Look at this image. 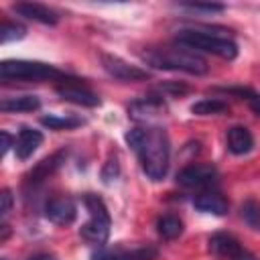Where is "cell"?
I'll use <instances>...</instances> for the list:
<instances>
[{"mask_svg": "<svg viewBox=\"0 0 260 260\" xmlns=\"http://www.w3.org/2000/svg\"><path fill=\"white\" fill-rule=\"evenodd\" d=\"M181 6L187 8V10H193V12H209V14H213V12H223V10H225L223 4H213V2H185V4H181Z\"/></svg>", "mask_w": 260, "mask_h": 260, "instance_id": "cell-24", "label": "cell"}, {"mask_svg": "<svg viewBox=\"0 0 260 260\" xmlns=\"http://www.w3.org/2000/svg\"><path fill=\"white\" fill-rule=\"evenodd\" d=\"M10 207H12V195H10L8 189H4V191L0 193V215L6 217L8 211H10Z\"/></svg>", "mask_w": 260, "mask_h": 260, "instance_id": "cell-25", "label": "cell"}, {"mask_svg": "<svg viewBox=\"0 0 260 260\" xmlns=\"http://www.w3.org/2000/svg\"><path fill=\"white\" fill-rule=\"evenodd\" d=\"M57 93L71 102V104H77V106H85V108H95L100 106V98L89 89L85 87L83 83H79L77 79H67L63 77L59 83H57Z\"/></svg>", "mask_w": 260, "mask_h": 260, "instance_id": "cell-8", "label": "cell"}, {"mask_svg": "<svg viewBox=\"0 0 260 260\" xmlns=\"http://www.w3.org/2000/svg\"><path fill=\"white\" fill-rule=\"evenodd\" d=\"M156 252L152 248H136V250H114L102 252L93 260H150Z\"/></svg>", "mask_w": 260, "mask_h": 260, "instance_id": "cell-18", "label": "cell"}, {"mask_svg": "<svg viewBox=\"0 0 260 260\" xmlns=\"http://www.w3.org/2000/svg\"><path fill=\"white\" fill-rule=\"evenodd\" d=\"M83 203H85V209L89 213V219L81 225L79 234H81V238L85 242H89L93 246H102L110 238V213H108V207L104 205V201L98 195H91V193H87L83 197Z\"/></svg>", "mask_w": 260, "mask_h": 260, "instance_id": "cell-5", "label": "cell"}, {"mask_svg": "<svg viewBox=\"0 0 260 260\" xmlns=\"http://www.w3.org/2000/svg\"><path fill=\"white\" fill-rule=\"evenodd\" d=\"M225 142H228V150L232 154H246L252 150L254 146V136L248 128L244 126H234L228 130V136H225Z\"/></svg>", "mask_w": 260, "mask_h": 260, "instance_id": "cell-14", "label": "cell"}, {"mask_svg": "<svg viewBox=\"0 0 260 260\" xmlns=\"http://www.w3.org/2000/svg\"><path fill=\"white\" fill-rule=\"evenodd\" d=\"M242 219L252 228V230H258L260 232V203L254 201V199H248L244 205H242Z\"/></svg>", "mask_w": 260, "mask_h": 260, "instance_id": "cell-22", "label": "cell"}, {"mask_svg": "<svg viewBox=\"0 0 260 260\" xmlns=\"http://www.w3.org/2000/svg\"><path fill=\"white\" fill-rule=\"evenodd\" d=\"M0 136H2V154H6L8 152V148L10 146H14V140H12V136L4 130V132H0Z\"/></svg>", "mask_w": 260, "mask_h": 260, "instance_id": "cell-27", "label": "cell"}, {"mask_svg": "<svg viewBox=\"0 0 260 260\" xmlns=\"http://www.w3.org/2000/svg\"><path fill=\"white\" fill-rule=\"evenodd\" d=\"M177 45L187 47L191 51H203V53H211L219 59L232 61L238 57V45L228 39V37H217L213 32H203V30H181L177 35Z\"/></svg>", "mask_w": 260, "mask_h": 260, "instance_id": "cell-3", "label": "cell"}, {"mask_svg": "<svg viewBox=\"0 0 260 260\" xmlns=\"http://www.w3.org/2000/svg\"><path fill=\"white\" fill-rule=\"evenodd\" d=\"M209 250L211 254H215L217 258L223 260H256L254 254H250L238 238H234L232 234L225 232H217L209 238Z\"/></svg>", "mask_w": 260, "mask_h": 260, "instance_id": "cell-7", "label": "cell"}, {"mask_svg": "<svg viewBox=\"0 0 260 260\" xmlns=\"http://www.w3.org/2000/svg\"><path fill=\"white\" fill-rule=\"evenodd\" d=\"M102 177H104L106 183H110L112 179H116V177H118V162H116V160H108V165H106Z\"/></svg>", "mask_w": 260, "mask_h": 260, "instance_id": "cell-26", "label": "cell"}, {"mask_svg": "<svg viewBox=\"0 0 260 260\" xmlns=\"http://www.w3.org/2000/svg\"><path fill=\"white\" fill-rule=\"evenodd\" d=\"M217 179V169L209 162H193L187 165L177 175V183L187 189H205L211 187Z\"/></svg>", "mask_w": 260, "mask_h": 260, "instance_id": "cell-6", "label": "cell"}, {"mask_svg": "<svg viewBox=\"0 0 260 260\" xmlns=\"http://www.w3.org/2000/svg\"><path fill=\"white\" fill-rule=\"evenodd\" d=\"M0 77L4 81H51L63 79V73L53 65L41 61H24V59H8L0 65Z\"/></svg>", "mask_w": 260, "mask_h": 260, "instance_id": "cell-4", "label": "cell"}, {"mask_svg": "<svg viewBox=\"0 0 260 260\" xmlns=\"http://www.w3.org/2000/svg\"><path fill=\"white\" fill-rule=\"evenodd\" d=\"M41 124L51 128V130H71V128L81 126V120L71 118V116H43Z\"/></svg>", "mask_w": 260, "mask_h": 260, "instance_id": "cell-21", "label": "cell"}, {"mask_svg": "<svg viewBox=\"0 0 260 260\" xmlns=\"http://www.w3.org/2000/svg\"><path fill=\"white\" fill-rule=\"evenodd\" d=\"M126 142L138 154L140 167L148 179L160 181L169 173L171 142L162 128H132L126 132Z\"/></svg>", "mask_w": 260, "mask_h": 260, "instance_id": "cell-1", "label": "cell"}, {"mask_svg": "<svg viewBox=\"0 0 260 260\" xmlns=\"http://www.w3.org/2000/svg\"><path fill=\"white\" fill-rule=\"evenodd\" d=\"M45 217L57 225H71L77 217V205L71 197H53L45 205Z\"/></svg>", "mask_w": 260, "mask_h": 260, "instance_id": "cell-10", "label": "cell"}, {"mask_svg": "<svg viewBox=\"0 0 260 260\" xmlns=\"http://www.w3.org/2000/svg\"><path fill=\"white\" fill-rule=\"evenodd\" d=\"M191 112L195 116H213V114H223L228 112V104L221 100H199L191 106Z\"/></svg>", "mask_w": 260, "mask_h": 260, "instance_id": "cell-20", "label": "cell"}, {"mask_svg": "<svg viewBox=\"0 0 260 260\" xmlns=\"http://www.w3.org/2000/svg\"><path fill=\"white\" fill-rule=\"evenodd\" d=\"M193 203L199 211H205V213H211V215H225L228 209H230L228 199L217 191H205V193L197 195Z\"/></svg>", "mask_w": 260, "mask_h": 260, "instance_id": "cell-13", "label": "cell"}, {"mask_svg": "<svg viewBox=\"0 0 260 260\" xmlns=\"http://www.w3.org/2000/svg\"><path fill=\"white\" fill-rule=\"evenodd\" d=\"M102 67L108 75H112L118 81H144L148 79V73L136 65H130L128 61L116 57V55H102Z\"/></svg>", "mask_w": 260, "mask_h": 260, "instance_id": "cell-9", "label": "cell"}, {"mask_svg": "<svg viewBox=\"0 0 260 260\" xmlns=\"http://www.w3.org/2000/svg\"><path fill=\"white\" fill-rule=\"evenodd\" d=\"M65 160V152L61 150V152H55V154H51L49 158H43L30 173H28V177H26V183L28 185H39V183H43L45 179H49L59 167H61V162Z\"/></svg>", "mask_w": 260, "mask_h": 260, "instance_id": "cell-15", "label": "cell"}, {"mask_svg": "<svg viewBox=\"0 0 260 260\" xmlns=\"http://www.w3.org/2000/svg\"><path fill=\"white\" fill-rule=\"evenodd\" d=\"M43 142V134L35 128H28V126H22L18 136L14 138V152H16V158L18 160H26L28 156H32V152L41 146Z\"/></svg>", "mask_w": 260, "mask_h": 260, "instance_id": "cell-11", "label": "cell"}, {"mask_svg": "<svg viewBox=\"0 0 260 260\" xmlns=\"http://www.w3.org/2000/svg\"><path fill=\"white\" fill-rule=\"evenodd\" d=\"M156 232L165 240H175L183 234V221L177 215H162L156 221Z\"/></svg>", "mask_w": 260, "mask_h": 260, "instance_id": "cell-19", "label": "cell"}, {"mask_svg": "<svg viewBox=\"0 0 260 260\" xmlns=\"http://www.w3.org/2000/svg\"><path fill=\"white\" fill-rule=\"evenodd\" d=\"M248 104H250V108L260 116V95H256V98H254V100H250Z\"/></svg>", "mask_w": 260, "mask_h": 260, "instance_id": "cell-28", "label": "cell"}, {"mask_svg": "<svg viewBox=\"0 0 260 260\" xmlns=\"http://www.w3.org/2000/svg\"><path fill=\"white\" fill-rule=\"evenodd\" d=\"M41 108V100L37 95H18V98H4L0 102V110L6 114L14 112H35Z\"/></svg>", "mask_w": 260, "mask_h": 260, "instance_id": "cell-17", "label": "cell"}, {"mask_svg": "<svg viewBox=\"0 0 260 260\" xmlns=\"http://www.w3.org/2000/svg\"><path fill=\"white\" fill-rule=\"evenodd\" d=\"M142 59L165 71H183L189 75H205L209 71L207 61L187 47H165V49H148L142 53Z\"/></svg>", "mask_w": 260, "mask_h": 260, "instance_id": "cell-2", "label": "cell"}, {"mask_svg": "<svg viewBox=\"0 0 260 260\" xmlns=\"http://www.w3.org/2000/svg\"><path fill=\"white\" fill-rule=\"evenodd\" d=\"M28 260H55V256H51V254H37V256L28 258Z\"/></svg>", "mask_w": 260, "mask_h": 260, "instance_id": "cell-29", "label": "cell"}, {"mask_svg": "<svg viewBox=\"0 0 260 260\" xmlns=\"http://www.w3.org/2000/svg\"><path fill=\"white\" fill-rule=\"evenodd\" d=\"M26 35V28L18 22H4L0 28V41L2 43H10V41H18Z\"/></svg>", "mask_w": 260, "mask_h": 260, "instance_id": "cell-23", "label": "cell"}, {"mask_svg": "<svg viewBox=\"0 0 260 260\" xmlns=\"http://www.w3.org/2000/svg\"><path fill=\"white\" fill-rule=\"evenodd\" d=\"M14 12H18L24 18L43 22V24H57V20H59V16H57L55 10H51L49 6L39 4V2H20V4H14Z\"/></svg>", "mask_w": 260, "mask_h": 260, "instance_id": "cell-12", "label": "cell"}, {"mask_svg": "<svg viewBox=\"0 0 260 260\" xmlns=\"http://www.w3.org/2000/svg\"><path fill=\"white\" fill-rule=\"evenodd\" d=\"M162 110H165V104L160 100H156V98H144V100H138V102L130 104L128 114L134 120H148L152 116H158Z\"/></svg>", "mask_w": 260, "mask_h": 260, "instance_id": "cell-16", "label": "cell"}]
</instances>
